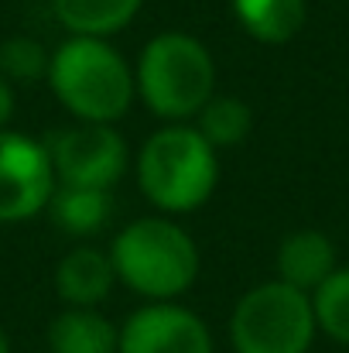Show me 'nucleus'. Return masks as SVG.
Returning <instances> with one entry per match:
<instances>
[{"label":"nucleus","mask_w":349,"mask_h":353,"mask_svg":"<svg viewBox=\"0 0 349 353\" xmlns=\"http://www.w3.org/2000/svg\"><path fill=\"white\" fill-rule=\"evenodd\" d=\"M48 86L72 117L86 123H116L137 93L127 59L107 38L86 34H69L52 52Z\"/></svg>","instance_id":"1"},{"label":"nucleus","mask_w":349,"mask_h":353,"mask_svg":"<svg viewBox=\"0 0 349 353\" xmlns=\"http://www.w3.org/2000/svg\"><path fill=\"white\" fill-rule=\"evenodd\" d=\"M134 83L154 117L185 123L216 97V62L199 38L185 31H161L144 45Z\"/></svg>","instance_id":"2"},{"label":"nucleus","mask_w":349,"mask_h":353,"mask_svg":"<svg viewBox=\"0 0 349 353\" xmlns=\"http://www.w3.org/2000/svg\"><path fill=\"white\" fill-rule=\"evenodd\" d=\"M220 179L216 148L192 123H168L154 130L137 154V185L165 213L199 210Z\"/></svg>","instance_id":"3"},{"label":"nucleus","mask_w":349,"mask_h":353,"mask_svg":"<svg viewBox=\"0 0 349 353\" xmlns=\"http://www.w3.org/2000/svg\"><path fill=\"white\" fill-rule=\"evenodd\" d=\"M116 281L151 302H171L192 288L199 274L195 240L165 216L127 223L110 243Z\"/></svg>","instance_id":"4"},{"label":"nucleus","mask_w":349,"mask_h":353,"mask_svg":"<svg viewBox=\"0 0 349 353\" xmlns=\"http://www.w3.org/2000/svg\"><path fill=\"white\" fill-rule=\"evenodd\" d=\"M315 333L319 326L308 292L277 278L250 288L230 316V343L236 353H308Z\"/></svg>","instance_id":"5"},{"label":"nucleus","mask_w":349,"mask_h":353,"mask_svg":"<svg viewBox=\"0 0 349 353\" xmlns=\"http://www.w3.org/2000/svg\"><path fill=\"white\" fill-rule=\"evenodd\" d=\"M55 182L110 192L127 172V144L114 123H72L45 137Z\"/></svg>","instance_id":"6"},{"label":"nucleus","mask_w":349,"mask_h":353,"mask_svg":"<svg viewBox=\"0 0 349 353\" xmlns=\"http://www.w3.org/2000/svg\"><path fill=\"white\" fill-rule=\"evenodd\" d=\"M55 185L45 141L10 127L0 130V223H24L45 213Z\"/></svg>","instance_id":"7"},{"label":"nucleus","mask_w":349,"mask_h":353,"mask_svg":"<svg viewBox=\"0 0 349 353\" xmlns=\"http://www.w3.org/2000/svg\"><path fill=\"white\" fill-rule=\"evenodd\" d=\"M116 353H213V333L192 309L151 302L120 326Z\"/></svg>","instance_id":"8"},{"label":"nucleus","mask_w":349,"mask_h":353,"mask_svg":"<svg viewBox=\"0 0 349 353\" xmlns=\"http://www.w3.org/2000/svg\"><path fill=\"white\" fill-rule=\"evenodd\" d=\"M116 281L110 250L76 247L55 268V292L69 309H96Z\"/></svg>","instance_id":"9"},{"label":"nucleus","mask_w":349,"mask_h":353,"mask_svg":"<svg viewBox=\"0 0 349 353\" xmlns=\"http://www.w3.org/2000/svg\"><path fill=\"white\" fill-rule=\"evenodd\" d=\"M332 271H336V247L322 230H295L281 240L277 281L312 295Z\"/></svg>","instance_id":"10"},{"label":"nucleus","mask_w":349,"mask_h":353,"mask_svg":"<svg viewBox=\"0 0 349 353\" xmlns=\"http://www.w3.org/2000/svg\"><path fill=\"white\" fill-rule=\"evenodd\" d=\"M52 353H116L120 330L96 309H65L48 323Z\"/></svg>","instance_id":"11"},{"label":"nucleus","mask_w":349,"mask_h":353,"mask_svg":"<svg viewBox=\"0 0 349 353\" xmlns=\"http://www.w3.org/2000/svg\"><path fill=\"white\" fill-rule=\"evenodd\" d=\"M52 223L69 236L100 234L114 216V199L103 189H76V185H55L48 203Z\"/></svg>","instance_id":"12"},{"label":"nucleus","mask_w":349,"mask_h":353,"mask_svg":"<svg viewBox=\"0 0 349 353\" xmlns=\"http://www.w3.org/2000/svg\"><path fill=\"white\" fill-rule=\"evenodd\" d=\"M140 3L144 0H52V14L69 34L110 38L137 17Z\"/></svg>","instance_id":"13"},{"label":"nucleus","mask_w":349,"mask_h":353,"mask_svg":"<svg viewBox=\"0 0 349 353\" xmlns=\"http://www.w3.org/2000/svg\"><path fill=\"white\" fill-rule=\"evenodd\" d=\"M240 28L260 45H284L305 24V0H230Z\"/></svg>","instance_id":"14"},{"label":"nucleus","mask_w":349,"mask_h":353,"mask_svg":"<svg viewBox=\"0 0 349 353\" xmlns=\"http://www.w3.org/2000/svg\"><path fill=\"white\" fill-rule=\"evenodd\" d=\"M250 127H253V114L243 100L236 97H213L199 114H195V130L216 148H236L250 137Z\"/></svg>","instance_id":"15"},{"label":"nucleus","mask_w":349,"mask_h":353,"mask_svg":"<svg viewBox=\"0 0 349 353\" xmlns=\"http://www.w3.org/2000/svg\"><path fill=\"white\" fill-rule=\"evenodd\" d=\"M308 299H312L315 326L329 340L349 347V268H336Z\"/></svg>","instance_id":"16"},{"label":"nucleus","mask_w":349,"mask_h":353,"mask_svg":"<svg viewBox=\"0 0 349 353\" xmlns=\"http://www.w3.org/2000/svg\"><path fill=\"white\" fill-rule=\"evenodd\" d=\"M52 52L31 34H10L0 41V76L7 83H38L48 79Z\"/></svg>","instance_id":"17"},{"label":"nucleus","mask_w":349,"mask_h":353,"mask_svg":"<svg viewBox=\"0 0 349 353\" xmlns=\"http://www.w3.org/2000/svg\"><path fill=\"white\" fill-rule=\"evenodd\" d=\"M14 110H17V93H14V83H7V79L0 76V130H7V127H10Z\"/></svg>","instance_id":"18"},{"label":"nucleus","mask_w":349,"mask_h":353,"mask_svg":"<svg viewBox=\"0 0 349 353\" xmlns=\"http://www.w3.org/2000/svg\"><path fill=\"white\" fill-rule=\"evenodd\" d=\"M0 353H10V340H7V333H3V326H0Z\"/></svg>","instance_id":"19"}]
</instances>
